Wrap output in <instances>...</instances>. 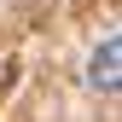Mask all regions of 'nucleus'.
<instances>
[{"label": "nucleus", "instance_id": "f257e3e1", "mask_svg": "<svg viewBox=\"0 0 122 122\" xmlns=\"http://www.w3.org/2000/svg\"><path fill=\"white\" fill-rule=\"evenodd\" d=\"M116 70H122V41H116V35H105V41H99V52H93V64H87V81H93L99 93H116V81H122Z\"/></svg>", "mask_w": 122, "mask_h": 122}]
</instances>
